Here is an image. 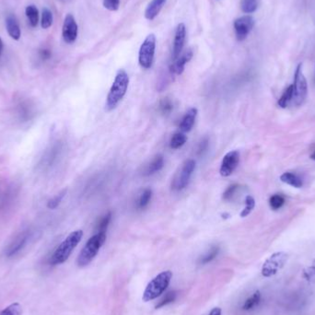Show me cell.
<instances>
[{"instance_id":"cell-1","label":"cell","mask_w":315,"mask_h":315,"mask_svg":"<svg viewBox=\"0 0 315 315\" xmlns=\"http://www.w3.org/2000/svg\"><path fill=\"white\" fill-rule=\"evenodd\" d=\"M128 85H129V77L127 71L124 69L118 71L106 98L105 102L106 111L110 112L117 107L118 104H120V102L124 99L125 95L127 94Z\"/></svg>"},{"instance_id":"cell-2","label":"cell","mask_w":315,"mask_h":315,"mask_svg":"<svg viewBox=\"0 0 315 315\" xmlns=\"http://www.w3.org/2000/svg\"><path fill=\"white\" fill-rule=\"evenodd\" d=\"M82 237H83V231L81 230L71 232L54 252L50 259L51 264L58 265L65 263L66 260L69 258L72 252L79 245Z\"/></svg>"},{"instance_id":"cell-3","label":"cell","mask_w":315,"mask_h":315,"mask_svg":"<svg viewBox=\"0 0 315 315\" xmlns=\"http://www.w3.org/2000/svg\"><path fill=\"white\" fill-rule=\"evenodd\" d=\"M105 240H106L105 232H97L92 237H90L79 254V257L77 259V264L80 268L87 266L96 257L100 250L104 245Z\"/></svg>"},{"instance_id":"cell-4","label":"cell","mask_w":315,"mask_h":315,"mask_svg":"<svg viewBox=\"0 0 315 315\" xmlns=\"http://www.w3.org/2000/svg\"><path fill=\"white\" fill-rule=\"evenodd\" d=\"M173 278V272L167 270L159 274L148 284L145 292L143 293L142 300L145 302L153 301L160 297L169 287L171 280Z\"/></svg>"},{"instance_id":"cell-5","label":"cell","mask_w":315,"mask_h":315,"mask_svg":"<svg viewBox=\"0 0 315 315\" xmlns=\"http://www.w3.org/2000/svg\"><path fill=\"white\" fill-rule=\"evenodd\" d=\"M63 152V145L60 141L54 142L44 151L37 164V169L48 172L54 168L60 160Z\"/></svg>"},{"instance_id":"cell-6","label":"cell","mask_w":315,"mask_h":315,"mask_svg":"<svg viewBox=\"0 0 315 315\" xmlns=\"http://www.w3.org/2000/svg\"><path fill=\"white\" fill-rule=\"evenodd\" d=\"M197 167V162L193 159L185 160L179 169L178 173L175 174L172 182V189L174 191H182L187 187L191 177Z\"/></svg>"},{"instance_id":"cell-7","label":"cell","mask_w":315,"mask_h":315,"mask_svg":"<svg viewBox=\"0 0 315 315\" xmlns=\"http://www.w3.org/2000/svg\"><path fill=\"white\" fill-rule=\"evenodd\" d=\"M288 255L285 252H277L270 255L263 263L261 273L263 278L274 277L287 263Z\"/></svg>"},{"instance_id":"cell-8","label":"cell","mask_w":315,"mask_h":315,"mask_svg":"<svg viewBox=\"0 0 315 315\" xmlns=\"http://www.w3.org/2000/svg\"><path fill=\"white\" fill-rule=\"evenodd\" d=\"M156 36L151 33L147 36L138 53V63L144 69H150L155 57Z\"/></svg>"},{"instance_id":"cell-9","label":"cell","mask_w":315,"mask_h":315,"mask_svg":"<svg viewBox=\"0 0 315 315\" xmlns=\"http://www.w3.org/2000/svg\"><path fill=\"white\" fill-rule=\"evenodd\" d=\"M293 86V99L292 104L296 106H301L305 102L306 97L308 94V85L307 80L302 72V65L300 64L297 66L295 74H294V83Z\"/></svg>"},{"instance_id":"cell-10","label":"cell","mask_w":315,"mask_h":315,"mask_svg":"<svg viewBox=\"0 0 315 315\" xmlns=\"http://www.w3.org/2000/svg\"><path fill=\"white\" fill-rule=\"evenodd\" d=\"M32 238H33V231L30 229L19 232L12 240H10V244L7 245L4 251L6 257L11 258L15 255L19 254L21 251H23L24 248L27 247Z\"/></svg>"},{"instance_id":"cell-11","label":"cell","mask_w":315,"mask_h":315,"mask_svg":"<svg viewBox=\"0 0 315 315\" xmlns=\"http://www.w3.org/2000/svg\"><path fill=\"white\" fill-rule=\"evenodd\" d=\"M254 19L250 15H245L234 20L233 27L235 31L236 39L239 42L245 41L254 29Z\"/></svg>"},{"instance_id":"cell-12","label":"cell","mask_w":315,"mask_h":315,"mask_svg":"<svg viewBox=\"0 0 315 315\" xmlns=\"http://www.w3.org/2000/svg\"><path fill=\"white\" fill-rule=\"evenodd\" d=\"M240 163V152L231 151L223 157L221 161L220 174L223 177H229L235 172Z\"/></svg>"},{"instance_id":"cell-13","label":"cell","mask_w":315,"mask_h":315,"mask_svg":"<svg viewBox=\"0 0 315 315\" xmlns=\"http://www.w3.org/2000/svg\"><path fill=\"white\" fill-rule=\"evenodd\" d=\"M79 26L76 21L74 16L67 14L64 19L63 28H62V36L66 43H73L78 38Z\"/></svg>"},{"instance_id":"cell-14","label":"cell","mask_w":315,"mask_h":315,"mask_svg":"<svg viewBox=\"0 0 315 315\" xmlns=\"http://www.w3.org/2000/svg\"><path fill=\"white\" fill-rule=\"evenodd\" d=\"M185 41H186V27H185V24L182 22L177 25L176 30H175L174 46H173V53H172L173 61L181 56V54L184 50Z\"/></svg>"},{"instance_id":"cell-15","label":"cell","mask_w":315,"mask_h":315,"mask_svg":"<svg viewBox=\"0 0 315 315\" xmlns=\"http://www.w3.org/2000/svg\"><path fill=\"white\" fill-rule=\"evenodd\" d=\"M193 57V51L189 48L186 51H184V53L181 54V56L175 59L174 61H173L172 65L169 66V70L172 73H174L175 75H181L183 74V72L184 71L185 66L189 61H191V59Z\"/></svg>"},{"instance_id":"cell-16","label":"cell","mask_w":315,"mask_h":315,"mask_svg":"<svg viewBox=\"0 0 315 315\" xmlns=\"http://www.w3.org/2000/svg\"><path fill=\"white\" fill-rule=\"evenodd\" d=\"M16 114L21 122H27L31 120L34 114L33 104L26 100H20L17 103L16 106Z\"/></svg>"},{"instance_id":"cell-17","label":"cell","mask_w":315,"mask_h":315,"mask_svg":"<svg viewBox=\"0 0 315 315\" xmlns=\"http://www.w3.org/2000/svg\"><path fill=\"white\" fill-rule=\"evenodd\" d=\"M198 115V109L192 107L185 113L180 124V131L188 133L192 130Z\"/></svg>"},{"instance_id":"cell-18","label":"cell","mask_w":315,"mask_h":315,"mask_svg":"<svg viewBox=\"0 0 315 315\" xmlns=\"http://www.w3.org/2000/svg\"><path fill=\"white\" fill-rule=\"evenodd\" d=\"M6 28L10 37L15 41H19L21 32L19 27V21L13 14H10L6 19Z\"/></svg>"},{"instance_id":"cell-19","label":"cell","mask_w":315,"mask_h":315,"mask_svg":"<svg viewBox=\"0 0 315 315\" xmlns=\"http://www.w3.org/2000/svg\"><path fill=\"white\" fill-rule=\"evenodd\" d=\"M167 0H151V3L145 10V18L149 20H153L162 10Z\"/></svg>"},{"instance_id":"cell-20","label":"cell","mask_w":315,"mask_h":315,"mask_svg":"<svg viewBox=\"0 0 315 315\" xmlns=\"http://www.w3.org/2000/svg\"><path fill=\"white\" fill-rule=\"evenodd\" d=\"M163 167H164V158H163V156H156V157H154V159L151 160L149 165L147 166L145 172H144V175L149 176V175L157 174V173H159L160 171H161Z\"/></svg>"},{"instance_id":"cell-21","label":"cell","mask_w":315,"mask_h":315,"mask_svg":"<svg viewBox=\"0 0 315 315\" xmlns=\"http://www.w3.org/2000/svg\"><path fill=\"white\" fill-rule=\"evenodd\" d=\"M280 181L284 184H288L295 188H301L303 184L301 179L299 176H297L296 174H292V173H284L281 174Z\"/></svg>"},{"instance_id":"cell-22","label":"cell","mask_w":315,"mask_h":315,"mask_svg":"<svg viewBox=\"0 0 315 315\" xmlns=\"http://www.w3.org/2000/svg\"><path fill=\"white\" fill-rule=\"evenodd\" d=\"M153 192L151 188H145L142 191L141 193L139 195V197L137 198V209L143 210L145 209L151 201Z\"/></svg>"},{"instance_id":"cell-23","label":"cell","mask_w":315,"mask_h":315,"mask_svg":"<svg viewBox=\"0 0 315 315\" xmlns=\"http://www.w3.org/2000/svg\"><path fill=\"white\" fill-rule=\"evenodd\" d=\"M186 141H187V137H186L185 133L181 131L177 132L171 138L169 148L172 150H179L184 146Z\"/></svg>"},{"instance_id":"cell-24","label":"cell","mask_w":315,"mask_h":315,"mask_svg":"<svg viewBox=\"0 0 315 315\" xmlns=\"http://www.w3.org/2000/svg\"><path fill=\"white\" fill-rule=\"evenodd\" d=\"M261 292L259 290L254 292L251 296L245 301L244 305H243V310H251L254 309L256 306L259 305L260 301H261Z\"/></svg>"},{"instance_id":"cell-25","label":"cell","mask_w":315,"mask_h":315,"mask_svg":"<svg viewBox=\"0 0 315 315\" xmlns=\"http://www.w3.org/2000/svg\"><path fill=\"white\" fill-rule=\"evenodd\" d=\"M25 13H26V17H27L31 26L33 28L36 27L38 22H39V10L36 8V6H28L25 10Z\"/></svg>"},{"instance_id":"cell-26","label":"cell","mask_w":315,"mask_h":315,"mask_svg":"<svg viewBox=\"0 0 315 315\" xmlns=\"http://www.w3.org/2000/svg\"><path fill=\"white\" fill-rule=\"evenodd\" d=\"M260 0H241L240 9L246 14H252L258 9Z\"/></svg>"},{"instance_id":"cell-27","label":"cell","mask_w":315,"mask_h":315,"mask_svg":"<svg viewBox=\"0 0 315 315\" xmlns=\"http://www.w3.org/2000/svg\"><path fill=\"white\" fill-rule=\"evenodd\" d=\"M292 99H293V86L290 85L278 100V106L281 108H287V106L292 104Z\"/></svg>"},{"instance_id":"cell-28","label":"cell","mask_w":315,"mask_h":315,"mask_svg":"<svg viewBox=\"0 0 315 315\" xmlns=\"http://www.w3.org/2000/svg\"><path fill=\"white\" fill-rule=\"evenodd\" d=\"M112 221V212L109 211L105 215L102 216L96 225V231L97 232H105L108 229L109 225Z\"/></svg>"},{"instance_id":"cell-29","label":"cell","mask_w":315,"mask_h":315,"mask_svg":"<svg viewBox=\"0 0 315 315\" xmlns=\"http://www.w3.org/2000/svg\"><path fill=\"white\" fill-rule=\"evenodd\" d=\"M220 254V247L219 246H212L210 249L207 251L206 254L203 255L202 257L199 260V263L201 264L210 263L214 259L216 258L217 254Z\"/></svg>"},{"instance_id":"cell-30","label":"cell","mask_w":315,"mask_h":315,"mask_svg":"<svg viewBox=\"0 0 315 315\" xmlns=\"http://www.w3.org/2000/svg\"><path fill=\"white\" fill-rule=\"evenodd\" d=\"M66 192H67V190L64 189V190H62L61 192H59L57 195H56L54 198H51L47 202L48 208L54 210V209H56L57 207H58V206L63 201L64 198L66 197Z\"/></svg>"},{"instance_id":"cell-31","label":"cell","mask_w":315,"mask_h":315,"mask_svg":"<svg viewBox=\"0 0 315 315\" xmlns=\"http://www.w3.org/2000/svg\"><path fill=\"white\" fill-rule=\"evenodd\" d=\"M0 315H22V307L18 302H15L1 310Z\"/></svg>"},{"instance_id":"cell-32","label":"cell","mask_w":315,"mask_h":315,"mask_svg":"<svg viewBox=\"0 0 315 315\" xmlns=\"http://www.w3.org/2000/svg\"><path fill=\"white\" fill-rule=\"evenodd\" d=\"M302 277L311 284H315V259L309 266L304 268L302 271Z\"/></svg>"},{"instance_id":"cell-33","label":"cell","mask_w":315,"mask_h":315,"mask_svg":"<svg viewBox=\"0 0 315 315\" xmlns=\"http://www.w3.org/2000/svg\"><path fill=\"white\" fill-rule=\"evenodd\" d=\"M53 20H54V18H53L52 11L48 10L47 8H44L42 10V19H41V26H42V28H50L52 26Z\"/></svg>"},{"instance_id":"cell-34","label":"cell","mask_w":315,"mask_h":315,"mask_svg":"<svg viewBox=\"0 0 315 315\" xmlns=\"http://www.w3.org/2000/svg\"><path fill=\"white\" fill-rule=\"evenodd\" d=\"M255 207V200L252 196H247L245 198V207L243 211L240 212V216L245 217V216H249L252 211L254 210Z\"/></svg>"},{"instance_id":"cell-35","label":"cell","mask_w":315,"mask_h":315,"mask_svg":"<svg viewBox=\"0 0 315 315\" xmlns=\"http://www.w3.org/2000/svg\"><path fill=\"white\" fill-rule=\"evenodd\" d=\"M284 204H285V198L282 195H278V193L274 195L269 199V206L273 210H278L279 208H281Z\"/></svg>"},{"instance_id":"cell-36","label":"cell","mask_w":315,"mask_h":315,"mask_svg":"<svg viewBox=\"0 0 315 315\" xmlns=\"http://www.w3.org/2000/svg\"><path fill=\"white\" fill-rule=\"evenodd\" d=\"M159 109L162 114H169L174 110V104L169 98H163L160 102Z\"/></svg>"},{"instance_id":"cell-37","label":"cell","mask_w":315,"mask_h":315,"mask_svg":"<svg viewBox=\"0 0 315 315\" xmlns=\"http://www.w3.org/2000/svg\"><path fill=\"white\" fill-rule=\"evenodd\" d=\"M176 297H177V293H176V292H168V293L159 301V303L156 305V309H160V308H162V307H164V306L168 305L169 303L174 302V301L176 300Z\"/></svg>"},{"instance_id":"cell-38","label":"cell","mask_w":315,"mask_h":315,"mask_svg":"<svg viewBox=\"0 0 315 315\" xmlns=\"http://www.w3.org/2000/svg\"><path fill=\"white\" fill-rule=\"evenodd\" d=\"M240 189V185L239 184H234L230 185L228 188L226 189V191L223 193L222 198L223 200L225 201H231L232 198H234L235 193H237V191Z\"/></svg>"},{"instance_id":"cell-39","label":"cell","mask_w":315,"mask_h":315,"mask_svg":"<svg viewBox=\"0 0 315 315\" xmlns=\"http://www.w3.org/2000/svg\"><path fill=\"white\" fill-rule=\"evenodd\" d=\"M12 195H13V192H10L9 190L8 192L6 191L5 193L0 196V210L5 209L6 207H8V206L10 205V202L9 201L12 200Z\"/></svg>"},{"instance_id":"cell-40","label":"cell","mask_w":315,"mask_h":315,"mask_svg":"<svg viewBox=\"0 0 315 315\" xmlns=\"http://www.w3.org/2000/svg\"><path fill=\"white\" fill-rule=\"evenodd\" d=\"M121 0H104V7L110 11H116L119 10Z\"/></svg>"},{"instance_id":"cell-41","label":"cell","mask_w":315,"mask_h":315,"mask_svg":"<svg viewBox=\"0 0 315 315\" xmlns=\"http://www.w3.org/2000/svg\"><path fill=\"white\" fill-rule=\"evenodd\" d=\"M208 144H209V140L207 137H205L204 139H202V141L199 143L198 148V154L199 156L203 155L208 149Z\"/></svg>"},{"instance_id":"cell-42","label":"cell","mask_w":315,"mask_h":315,"mask_svg":"<svg viewBox=\"0 0 315 315\" xmlns=\"http://www.w3.org/2000/svg\"><path fill=\"white\" fill-rule=\"evenodd\" d=\"M39 57L42 59V61H45V60H48V59L51 58V57H52V52H51L49 49L43 48V49H41V50L39 51Z\"/></svg>"},{"instance_id":"cell-43","label":"cell","mask_w":315,"mask_h":315,"mask_svg":"<svg viewBox=\"0 0 315 315\" xmlns=\"http://www.w3.org/2000/svg\"><path fill=\"white\" fill-rule=\"evenodd\" d=\"M221 313H222V310H221V308L216 307V308L212 309L211 311L209 312L208 315H221Z\"/></svg>"},{"instance_id":"cell-44","label":"cell","mask_w":315,"mask_h":315,"mask_svg":"<svg viewBox=\"0 0 315 315\" xmlns=\"http://www.w3.org/2000/svg\"><path fill=\"white\" fill-rule=\"evenodd\" d=\"M3 51H4V42H3L2 38L0 37V57L2 56Z\"/></svg>"},{"instance_id":"cell-45","label":"cell","mask_w":315,"mask_h":315,"mask_svg":"<svg viewBox=\"0 0 315 315\" xmlns=\"http://www.w3.org/2000/svg\"><path fill=\"white\" fill-rule=\"evenodd\" d=\"M310 158H311V160H315V151L312 152V154L310 155Z\"/></svg>"}]
</instances>
